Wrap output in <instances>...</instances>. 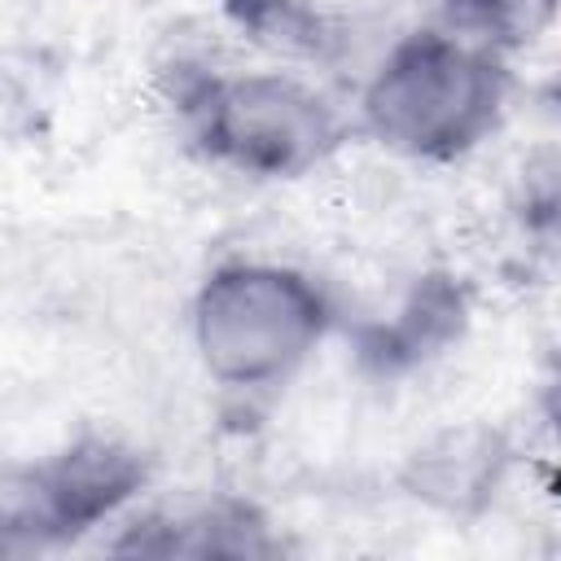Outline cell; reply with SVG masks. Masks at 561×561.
Listing matches in <instances>:
<instances>
[{
    "mask_svg": "<svg viewBox=\"0 0 561 561\" xmlns=\"http://www.w3.org/2000/svg\"><path fill=\"white\" fill-rule=\"evenodd\" d=\"M508 57L438 26L399 35L359 92V131L408 162H460L508 110Z\"/></svg>",
    "mask_w": 561,
    "mask_h": 561,
    "instance_id": "obj_1",
    "label": "cell"
},
{
    "mask_svg": "<svg viewBox=\"0 0 561 561\" xmlns=\"http://www.w3.org/2000/svg\"><path fill=\"white\" fill-rule=\"evenodd\" d=\"M337 320L329 289L302 267L228 259L193 294L188 329L202 373L228 394L289 386Z\"/></svg>",
    "mask_w": 561,
    "mask_h": 561,
    "instance_id": "obj_2",
    "label": "cell"
},
{
    "mask_svg": "<svg viewBox=\"0 0 561 561\" xmlns=\"http://www.w3.org/2000/svg\"><path fill=\"white\" fill-rule=\"evenodd\" d=\"M175 118L197 158L250 180H298L346 140V114L289 70L180 66Z\"/></svg>",
    "mask_w": 561,
    "mask_h": 561,
    "instance_id": "obj_3",
    "label": "cell"
},
{
    "mask_svg": "<svg viewBox=\"0 0 561 561\" xmlns=\"http://www.w3.org/2000/svg\"><path fill=\"white\" fill-rule=\"evenodd\" d=\"M153 478V456L118 434H79L44 460L13 465L0 491L4 552L66 548L114 522Z\"/></svg>",
    "mask_w": 561,
    "mask_h": 561,
    "instance_id": "obj_4",
    "label": "cell"
},
{
    "mask_svg": "<svg viewBox=\"0 0 561 561\" xmlns=\"http://www.w3.org/2000/svg\"><path fill=\"white\" fill-rule=\"evenodd\" d=\"M513 473V438L486 421H460L425 434L399 465V491L451 522L482 517Z\"/></svg>",
    "mask_w": 561,
    "mask_h": 561,
    "instance_id": "obj_5",
    "label": "cell"
},
{
    "mask_svg": "<svg viewBox=\"0 0 561 561\" xmlns=\"http://www.w3.org/2000/svg\"><path fill=\"white\" fill-rule=\"evenodd\" d=\"M110 552H140V557H276L285 539L272 530L267 513L250 500L219 495L210 504H193L180 513H149L136 517Z\"/></svg>",
    "mask_w": 561,
    "mask_h": 561,
    "instance_id": "obj_6",
    "label": "cell"
},
{
    "mask_svg": "<svg viewBox=\"0 0 561 561\" xmlns=\"http://www.w3.org/2000/svg\"><path fill=\"white\" fill-rule=\"evenodd\" d=\"M469 324V294L451 272H425L399 311L359 329V364L377 377H403L416 364L443 355Z\"/></svg>",
    "mask_w": 561,
    "mask_h": 561,
    "instance_id": "obj_7",
    "label": "cell"
},
{
    "mask_svg": "<svg viewBox=\"0 0 561 561\" xmlns=\"http://www.w3.org/2000/svg\"><path fill=\"white\" fill-rule=\"evenodd\" d=\"M561 18V0H438V22L500 57L539 44Z\"/></svg>",
    "mask_w": 561,
    "mask_h": 561,
    "instance_id": "obj_8",
    "label": "cell"
},
{
    "mask_svg": "<svg viewBox=\"0 0 561 561\" xmlns=\"http://www.w3.org/2000/svg\"><path fill=\"white\" fill-rule=\"evenodd\" d=\"M513 215L535 245L561 254V149H539L522 162Z\"/></svg>",
    "mask_w": 561,
    "mask_h": 561,
    "instance_id": "obj_9",
    "label": "cell"
},
{
    "mask_svg": "<svg viewBox=\"0 0 561 561\" xmlns=\"http://www.w3.org/2000/svg\"><path fill=\"white\" fill-rule=\"evenodd\" d=\"M224 9L245 31H254V39H263V44L307 53V57L324 53V44H329L324 22L311 9H302L298 0H224Z\"/></svg>",
    "mask_w": 561,
    "mask_h": 561,
    "instance_id": "obj_10",
    "label": "cell"
}]
</instances>
